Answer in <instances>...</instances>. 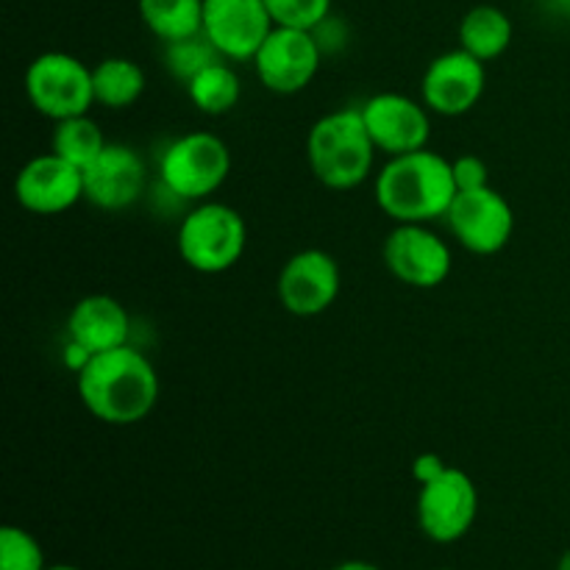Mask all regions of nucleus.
Listing matches in <instances>:
<instances>
[{
	"instance_id": "f257e3e1",
	"label": "nucleus",
	"mask_w": 570,
	"mask_h": 570,
	"mask_svg": "<svg viewBox=\"0 0 570 570\" xmlns=\"http://www.w3.org/2000/svg\"><path fill=\"white\" fill-rule=\"evenodd\" d=\"M76 390L92 417L109 426H134L154 412L159 401V373L154 362L134 345L95 354L81 373Z\"/></svg>"
},
{
	"instance_id": "f03ea898",
	"label": "nucleus",
	"mask_w": 570,
	"mask_h": 570,
	"mask_svg": "<svg viewBox=\"0 0 570 570\" xmlns=\"http://www.w3.org/2000/svg\"><path fill=\"white\" fill-rule=\"evenodd\" d=\"M376 204L395 223H434L456 198L454 165L438 150L390 156L376 176Z\"/></svg>"
},
{
	"instance_id": "7ed1b4c3",
	"label": "nucleus",
	"mask_w": 570,
	"mask_h": 570,
	"mask_svg": "<svg viewBox=\"0 0 570 570\" xmlns=\"http://www.w3.org/2000/svg\"><path fill=\"white\" fill-rule=\"evenodd\" d=\"M376 142L365 126L360 106H345V109L328 111L306 137V159L309 170L323 187L354 189L371 178L376 165Z\"/></svg>"
},
{
	"instance_id": "20e7f679",
	"label": "nucleus",
	"mask_w": 570,
	"mask_h": 570,
	"mask_svg": "<svg viewBox=\"0 0 570 570\" xmlns=\"http://www.w3.org/2000/svg\"><path fill=\"white\" fill-rule=\"evenodd\" d=\"M178 254L187 267L217 276L243 259L248 248V226L234 206L223 200H200L178 223Z\"/></svg>"
},
{
	"instance_id": "39448f33",
	"label": "nucleus",
	"mask_w": 570,
	"mask_h": 570,
	"mask_svg": "<svg viewBox=\"0 0 570 570\" xmlns=\"http://www.w3.org/2000/svg\"><path fill=\"white\" fill-rule=\"evenodd\" d=\"M232 150L217 134L189 131L167 145L159 159V181L173 198L200 204L226 184Z\"/></svg>"
},
{
	"instance_id": "423d86ee",
	"label": "nucleus",
	"mask_w": 570,
	"mask_h": 570,
	"mask_svg": "<svg viewBox=\"0 0 570 570\" xmlns=\"http://www.w3.org/2000/svg\"><path fill=\"white\" fill-rule=\"evenodd\" d=\"M22 87H26L28 104L53 122L89 115L95 106L92 67L65 50H48L31 59Z\"/></svg>"
},
{
	"instance_id": "0eeeda50",
	"label": "nucleus",
	"mask_w": 570,
	"mask_h": 570,
	"mask_svg": "<svg viewBox=\"0 0 570 570\" xmlns=\"http://www.w3.org/2000/svg\"><path fill=\"white\" fill-rule=\"evenodd\" d=\"M479 515V490L462 468L449 465L417 493V527L432 543H456L473 529Z\"/></svg>"
},
{
	"instance_id": "6e6552de",
	"label": "nucleus",
	"mask_w": 570,
	"mask_h": 570,
	"mask_svg": "<svg viewBox=\"0 0 570 570\" xmlns=\"http://www.w3.org/2000/svg\"><path fill=\"white\" fill-rule=\"evenodd\" d=\"M323 61V45L315 31L276 26L254 56L256 78L276 95H295L315 81Z\"/></svg>"
},
{
	"instance_id": "1a4fd4ad",
	"label": "nucleus",
	"mask_w": 570,
	"mask_h": 570,
	"mask_svg": "<svg viewBox=\"0 0 570 570\" xmlns=\"http://www.w3.org/2000/svg\"><path fill=\"white\" fill-rule=\"evenodd\" d=\"M445 223L451 237L476 256L501 254L515 234V212L510 200L493 187L456 193Z\"/></svg>"
},
{
	"instance_id": "9d476101",
	"label": "nucleus",
	"mask_w": 570,
	"mask_h": 570,
	"mask_svg": "<svg viewBox=\"0 0 570 570\" xmlns=\"http://www.w3.org/2000/svg\"><path fill=\"white\" fill-rule=\"evenodd\" d=\"M384 265L401 284L434 289L451 276L454 256L449 243L432 232L429 223H395L384 239Z\"/></svg>"
},
{
	"instance_id": "9b49d317",
	"label": "nucleus",
	"mask_w": 570,
	"mask_h": 570,
	"mask_svg": "<svg viewBox=\"0 0 570 570\" xmlns=\"http://www.w3.org/2000/svg\"><path fill=\"white\" fill-rule=\"evenodd\" d=\"M343 287L340 262L323 248H306L289 256L278 271V304L295 317H317L328 312Z\"/></svg>"
},
{
	"instance_id": "f8f14e48",
	"label": "nucleus",
	"mask_w": 570,
	"mask_h": 570,
	"mask_svg": "<svg viewBox=\"0 0 570 570\" xmlns=\"http://www.w3.org/2000/svg\"><path fill=\"white\" fill-rule=\"evenodd\" d=\"M488 87V65L468 50L454 48L434 56L421 78V98L429 111L462 117L482 100Z\"/></svg>"
},
{
	"instance_id": "ddd939ff",
	"label": "nucleus",
	"mask_w": 570,
	"mask_h": 570,
	"mask_svg": "<svg viewBox=\"0 0 570 570\" xmlns=\"http://www.w3.org/2000/svg\"><path fill=\"white\" fill-rule=\"evenodd\" d=\"M276 28L265 0H204V37L228 61H254Z\"/></svg>"
},
{
	"instance_id": "4468645a",
	"label": "nucleus",
	"mask_w": 570,
	"mask_h": 570,
	"mask_svg": "<svg viewBox=\"0 0 570 570\" xmlns=\"http://www.w3.org/2000/svg\"><path fill=\"white\" fill-rule=\"evenodd\" d=\"M365 126L376 142L379 154L401 156L429 148L432 117L423 100L401 92H379L360 106Z\"/></svg>"
},
{
	"instance_id": "2eb2a0df",
	"label": "nucleus",
	"mask_w": 570,
	"mask_h": 570,
	"mask_svg": "<svg viewBox=\"0 0 570 570\" xmlns=\"http://www.w3.org/2000/svg\"><path fill=\"white\" fill-rule=\"evenodd\" d=\"M14 198L31 215H61L83 200V170L53 150L33 156L17 173Z\"/></svg>"
},
{
	"instance_id": "dca6fc26",
	"label": "nucleus",
	"mask_w": 570,
	"mask_h": 570,
	"mask_svg": "<svg viewBox=\"0 0 570 570\" xmlns=\"http://www.w3.org/2000/svg\"><path fill=\"white\" fill-rule=\"evenodd\" d=\"M148 184V167L131 145L109 142L98 159L83 167V200L104 212H126Z\"/></svg>"
},
{
	"instance_id": "f3484780",
	"label": "nucleus",
	"mask_w": 570,
	"mask_h": 570,
	"mask_svg": "<svg viewBox=\"0 0 570 570\" xmlns=\"http://www.w3.org/2000/svg\"><path fill=\"white\" fill-rule=\"evenodd\" d=\"M128 334L131 317L111 295H87L67 315V340L83 345L92 356L128 345Z\"/></svg>"
},
{
	"instance_id": "a211bd4d",
	"label": "nucleus",
	"mask_w": 570,
	"mask_h": 570,
	"mask_svg": "<svg viewBox=\"0 0 570 570\" xmlns=\"http://www.w3.org/2000/svg\"><path fill=\"white\" fill-rule=\"evenodd\" d=\"M512 33H515V26L504 9L479 3L460 20V48L488 65L510 50Z\"/></svg>"
},
{
	"instance_id": "6ab92c4d",
	"label": "nucleus",
	"mask_w": 570,
	"mask_h": 570,
	"mask_svg": "<svg viewBox=\"0 0 570 570\" xmlns=\"http://www.w3.org/2000/svg\"><path fill=\"white\" fill-rule=\"evenodd\" d=\"M145 28L165 45L204 33V0H137Z\"/></svg>"
},
{
	"instance_id": "aec40b11",
	"label": "nucleus",
	"mask_w": 570,
	"mask_h": 570,
	"mask_svg": "<svg viewBox=\"0 0 570 570\" xmlns=\"http://www.w3.org/2000/svg\"><path fill=\"white\" fill-rule=\"evenodd\" d=\"M145 70L137 61L126 59V56H109L100 59L92 67V87H95V104L106 106V109H128L137 104L145 92Z\"/></svg>"
},
{
	"instance_id": "412c9836",
	"label": "nucleus",
	"mask_w": 570,
	"mask_h": 570,
	"mask_svg": "<svg viewBox=\"0 0 570 570\" xmlns=\"http://www.w3.org/2000/svg\"><path fill=\"white\" fill-rule=\"evenodd\" d=\"M187 95L198 111L209 117L228 115L243 98V81L228 59H217L187 81Z\"/></svg>"
},
{
	"instance_id": "4be33fe9",
	"label": "nucleus",
	"mask_w": 570,
	"mask_h": 570,
	"mask_svg": "<svg viewBox=\"0 0 570 570\" xmlns=\"http://www.w3.org/2000/svg\"><path fill=\"white\" fill-rule=\"evenodd\" d=\"M106 137L98 122L89 115L67 117V120L53 122V137H50V150L61 159L72 161L76 167H89L106 148Z\"/></svg>"
},
{
	"instance_id": "5701e85b",
	"label": "nucleus",
	"mask_w": 570,
	"mask_h": 570,
	"mask_svg": "<svg viewBox=\"0 0 570 570\" xmlns=\"http://www.w3.org/2000/svg\"><path fill=\"white\" fill-rule=\"evenodd\" d=\"M165 48H167L165 50L167 70H170L173 78H181L184 83H187L195 72L204 70L206 65L223 59V56L212 48V42L204 37V33L181 39V42H170V45H165Z\"/></svg>"
},
{
	"instance_id": "b1692460",
	"label": "nucleus",
	"mask_w": 570,
	"mask_h": 570,
	"mask_svg": "<svg viewBox=\"0 0 570 570\" xmlns=\"http://www.w3.org/2000/svg\"><path fill=\"white\" fill-rule=\"evenodd\" d=\"M45 551L31 532L20 527L0 529V570H45Z\"/></svg>"
},
{
	"instance_id": "393cba45",
	"label": "nucleus",
	"mask_w": 570,
	"mask_h": 570,
	"mask_svg": "<svg viewBox=\"0 0 570 570\" xmlns=\"http://www.w3.org/2000/svg\"><path fill=\"white\" fill-rule=\"evenodd\" d=\"M276 26L315 31L332 17L334 0H265Z\"/></svg>"
},
{
	"instance_id": "a878e982",
	"label": "nucleus",
	"mask_w": 570,
	"mask_h": 570,
	"mask_svg": "<svg viewBox=\"0 0 570 570\" xmlns=\"http://www.w3.org/2000/svg\"><path fill=\"white\" fill-rule=\"evenodd\" d=\"M451 165H454V181L460 193L490 187V167L482 156H456V159H451Z\"/></svg>"
},
{
	"instance_id": "bb28decb",
	"label": "nucleus",
	"mask_w": 570,
	"mask_h": 570,
	"mask_svg": "<svg viewBox=\"0 0 570 570\" xmlns=\"http://www.w3.org/2000/svg\"><path fill=\"white\" fill-rule=\"evenodd\" d=\"M445 468H449V462H445L443 456L434 454V451H426V454L415 456V462H412V476H415L417 484H426L432 482L434 476H440Z\"/></svg>"
},
{
	"instance_id": "cd10ccee",
	"label": "nucleus",
	"mask_w": 570,
	"mask_h": 570,
	"mask_svg": "<svg viewBox=\"0 0 570 570\" xmlns=\"http://www.w3.org/2000/svg\"><path fill=\"white\" fill-rule=\"evenodd\" d=\"M89 360H92V354H89L83 345L72 343V340H67L65 348H61V362H65L72 373H81L83 367H87Z\"/></svg>"
},
{
	"instance_id": "c85d7f7f",
	"label": "nucleus",
	"mask_w": 570,
	"mask_h": 570,
	"mask_svg": "<svg viewBox=\"0 0 570 570\" xmlns=\"http://www.w3.org/2000/svg\"><path fill=\"white\" fill-rule=\"evenodd\" d=\"M332 570H382V568L373 566V562H365V560H345V562H340V566H334Z\"/></svg>"
},
{
	"instance_id": "c756f323",
	"label": "nucleus",
	"mask_w": 570,
	"mask_h": 570,
	"mask_svg": "<svg viewBox=\"0 0 570 570\" xmlns=\"http://www.w3.org/2000/svg\"><path fill=\"white\" fill-rule=\"evenodd\" d=\"M557 570H570V549L560 557V562H557Z\"/></svg>"
},
{
	"instance_id": "7c9ffc66",
	"label": "nucleus",
	"mask_w": 570,
	"mask_h": 570,
	"mask_svg": "<svg viewBox=\"0 0 570 570\" xmlns=\"http://www.w3.org/2000/svg\"><path fill=\"white\" fill-rule=\"evenodd\" d=\"M45 570H81L78 566H67V562H59V566H48Z\"/></svg>"
},
{
	"instance_id": "2f4dec72",
	"label": "nucleus",
	"mask_w": 570,
	"mask_h": 570,
	"mask_svg": "<svg viewBox=\"0 0 570 570\" xmlns=\"http://www.w3.org/2000/svg\"><path fill=\"white\" fill-rule=\"evenodd\" d=\"M438 570H451V568H438Z\"/></svg>"
}]
</instances>
